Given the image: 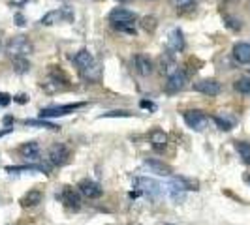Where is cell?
I'll return each mask as SVG.
<instances>
[{
  "label": "cell",
  "mask_w": 250,
  "mask_h": 225,
  "mask_svg": "<svg viewBox=\"0 0 250 225\" xmlns=\"http://www.w3.org/2000/svg\"><path fill=\"white\" fill-rule=\"evenodd\" d=\"M132 62H134V70H136L141 77H149V75L152 74V70H154L152 60H150L147 55H136Z\"/></svg>",
  "instance_id": "12"
},
{
  "label": "cell",
  "mask_w": 250,
  "mask_h": 225,
  "mask_svg": "<svg viewBox=\"0 0 250 225\" xmlns=\"http://www.w3.org/2000/svg\"><path fill=\"white\" fill-rule=\"evenodd\" d=\"M150 147L156 152H164L167 147V135L164 133L162 130H154L150 131Z\"/></svg>",
  "instance_id": "16"
},
{
  "label": "cell",
  "mask_w": 250,
  "mask_h": 225,
  "mask_svg": "<svg viewBox=\"0 0 250 225\" xmlns=\"http://www.w3.org/2000/svg\"><path fill=\"white\" fill-rule=\"evenodd\" d=\"M233 87H235V90H237L239 94L250 96V79L249 77H239L237 81L233 83Z\"/></svg>",
  "instance_id": "26"
},
{
  "label": "cell",
  "mask_w": 250,
  "mask_h": 225,
  "mask_svg": "<svg viewBox=\"0 0 250 225\" xmlns=\"http://www.w3.org/2000/svg\"><path fill=\"white\" fill-rule=\"evenodd\" d=\"M12 103V96L6 92H0V105H10Z\"/></svg>",
  "instance_id": "34"
},
{
  "label": "cell",
  "mask_w": 250,
  "mask_h": 225,
  "mask_svg": "<svg viewBox=\"0 0 250 225\" xmlns=\"http://www.w3.org/2000/svg\"><path fill=\"white\" fill-rule=\"evenodd\" d=\"M113 26L121 32H126V34H136V26L134 25H126V23H113Z\"/></svg>",
  "instance_id": "29"
},
{
  "label": "cell",
  "mask_w": 250,
  "mask_h": 225,
  "mask_svg": "<svg viewBox=\"0 0 250 225\" xmlns=\"http://www.w3.org/2000/svg\"><path fill=\"white\" fill-rule=\"evenodd\" d=\"M167 47L171 51L185 49V38H183V32H181L179 28H173V30L167 34Z\"/></svg>",
  "instance_id": "15"
},
{
  "label": "cell",
  "mask_w": 250,
  "mask_h": 225,
  "mask_svg": "<svg viewBox=\"0 0 250 225\" xmlns=\"http://www.w3.org/2000/svg\"><path fill=\"white\" fill-rule=\"evenodd\" d=\"M19 152H21L23 158L30 160V162H36L38 158H40V145L34 143V141H30V143H25V145L19 149Z\"/></svg>",
  "instance_id": "19"
},
{
  "label": "cell",
  "mask_w": 250,
  "mask_h": 225,
  "mask_svg": "<svg viewBox=\"0 0 250 225\" xmlns=\"http://www.w3.org/2000/svg\"><path fill=\"white\" fill-rule=\"evenodd\" d=\"M233 58L239 64H250V43L239 41L233 45Z\"/></svg>",
  "instance_id": "13"
},
{
  "label": "cell",
  "mask_w": 250,
  "mask_h": 225,
  "mask_svg": "<svg viewBox=\"0 0 250 225\" xmlns=\"http://www.w3.org/2000/svg\"><path fill=\"white\" fill-rule=\"evenodd\" d=\"M70 160V149L62 145V143H57V145H53L49 149V162L51 165H55V167H61L64 163H68Z\"/></svg>",
  "instance_id": "7"
},
{
  "label": "cell",
  "mask_w": 250,
  "mask_h": 225,
  "mask_svg": "<svg viewBox=\"0 0 250 225\" xmlns=\"http://www.w3.org/2000/svg\"><path fill=\"white\" fill-rule=\"evenodd\" d=\"M81 75L87 79V81H100L102 77V68L98 62H92L88 68H85L83 72H81Z\"/></svg>",
  "instance_id": "22"
},
{
  "label": "cell",
  "mask_w": 250,
  "mask_h": 225,
  "mask_svg": "<svg viewBox=\"0 0 250 225\" xmlns=\"http://www.w3.org/2000/svg\"><path fill=\"white\" fill-rule=\"evenodd\" d=\"M34 51L32 41L26 36H13L8 45H6V53L10 58H21V56H28Z\"/></svg>",
  "instance_id": "1"
},
{
  "label": "cell",
  "mask_w": 250,
  "mask_h": 225,
  "mask_svg": "<svg viewBox=\"0 0 250 225\" xmlns=\"http://www.w3.org/2000/svg\"><path fill=\"white\" fill-rule=\"evenodd\" d=\"M57 199H61L66 206H70V208H74V210H77V208L81 206V197H79V193L74 191L70 186L62 188V191L57 195Z\"/></svg>",
  "instance_id": "10"
},
{
  "label": "cell",
  "mask_w": 250,
  "mask_h": 225,
  "mask_svg": "<svg viewBox=\"0 0 250 225\" xmlns=\"http://www.w3.org/2000/svg\"><path fill=\"white\" fill-rule=\"evenodd\" d=\"M13 128H6V130H0V137H4V135H8V133H12Z\"/></svg>",
  "instance_id": "36"
},
{
  "label": "cell",
  "mask_w": 250,
  "mask_h": 225,
  "mask_svg": "<svg viewBox=\"0 0 250 225\" xmlns=\"http://www.w3.org/2000/svg\"><path fill=\"white\" fill-rule=\"evenodd\" d=\"M175 2V6L177 8H192V4H194V0H173Z\"/></svg>",
  "instance_id": "33"
},
{
  "label": "cell",
  "mask_w": 250,
  "mask_h": 225,
  "mask_svg": "<svg viewBox=\"0 0 250 225\" xmlns=\"http://www.w3.org/2000/svg\"><path fill=\"white\" fill-rule=\"evenodd\" d=\"M42 199H43V195H42V191L40 189H30L28 193H25L23 197H21V206H25V208H30V206H36V205H40L42 203Z\"/></svg>",
  "instance_id": "18"
},
{
  "label": "cell",
  "mask_w": 250,
  "mask_h": 225,
  "mask_svg": "<svg viewBox=\"0 0 250 225\" xmlns=\"http://www.w3.org/2000/svg\"><path fill=\"white\" fill-rule=\"evenodd\" d=\"M226 26L231 30H241V21L235 17H226Z\"/></svg>",
  "instance_id": "31"
},
{
  "label": "cell",
  "mask_w": 250,
  "mask_h": 225,
  "mask_svg": "<svg viewBox=\"0 0 250 225\" xmlns=\"http://www.w3.org/2000/svg\"><path fill=\"white\" fill-rule=\"evenodd\" d=\"M85 103H68V105H57V107H45L40 111V118H57V116H66L75 109L83 107Z\"/></svg>",
  "instance_id": "4"
},
{
  "label": "cell",
  "mask_w": 250,
  "mask_h": 225,
  "mask_svg": "<svg viewBox=\"0 0 250 225\" xmlns=\"http://www.w3.org/2000/svg\"><path fill=\"white\" fill-rule=\"evenodd\" d=\"M13 60V70L17 74H26L30 70V62L26 60V56H21V58H12Z\"/></svg>",
  "instance_id": "27"
},
{
  "label": "cell",
  "mask_w": 250,
  "mask_h": 225,
  "mask_svg": "<svg viewBox=\"0 0 250 225\" xmlns=\"http://www.w3.org/2000/svg\"><path fill=\"white\" fill-rule=\"evenodd\" d=\"M139 107L141 109H149V111H156V103H152L149 100H141L139 101Z\"/></svg>",
  "instance_id": "32"
},
{
  "label": "cell",
  "mask_w": 250,
  "mask_h": 225,
  "mask_svg": "<svg viewBox=\"0 0 250 225\" xmlns=\"http://www.w3.org/2000/svg\"><path fill=\"white\" fill-rule=\"evenodd\" d=\"M109 19H111V23H126V25H134L136 23V19H138V15L134 12H130V10H126V8H115L111 13H109Z\"/></svg>",
  "instance_id": "11"
},
{
  "label": "cell",
  "mask_w": 250,
  "mask_h": 225,
  "mask_svg": "<svg viewBox=\"0 0 250 225\" xmlns=\"http://www.w3.org/2000/svg\"><path fill=\"white\" fill-rule=\"evenodd\" d=\"M6 171H8V173H26V171H38V173H45V175H49L51 167H49V165H43V163H40V165H8V167H6Z\"/></svg>",
  "instance_id": "14"
},
{
  "label": "cell",
  "mask_w": 250,
  "mask_h": 225,
  "mask_svg": "<svg viewBox=\"0 0 250 225\" xmlns=\"http://www.w3.org/2000/svg\"><path fill=\"white\" fill-rule=\"evenodd\" d=\"M177 70L175 58L169 55V53H164V56L160 58V72L166 75H171Z\"/></svg>",
  "instance_id": "21"
},
{
  "label": "cell",
  "mask_w": 250,
  "mask_h": 225,
  "mask_svg": "<svg viewBox=\"0 0 250 225\" xmlns=\"http://www.w3.org/2000/svg\"><path fill=\"white\" fill-rule=\"evenodd\" d=\"M187 83H188L187 72H183V70H175L173 74L167 77V83H166V92H169V94H177V92L185 90Z\"/></svg>",
  "instance_id": "5"
},
{
  "label": "cell",
  "mask_w": 250,
  "mask_h": 225,
  "mask_svg": "<svg viewBox=\"0 0 250 225\" xmlns=\"http://www.w3.org/2000/svg\"><path fill=\"white\" fill-rule=\"evenodd\" d=\"M0 47H2V41H0Z\"/></svg>",
  "instance_id": "39"
},
{
  "label": "cell",
  "mask_w": 250,
  "mask_h": 225,
  "mask_svg": "<svg viewBox=\"0 0 250 225\" xmlns=\"http://www.w3.org/2000/svg\"><path fill=\"white\" fill-rule=\"evenodd\" d=\"M132 186L136 188L139 193L147 195L150 199H156V197H160V193H162V186H160L156 180L147 178V176H138V178H134V184H132Z\"/></svg>",
  "instance_id": "2"
},
{
  "label": "cell",
  "mask_w": 250,
  "mask_h": 225,
  "mask_svg": "<svg viewBox=\"0 0 250 225\" xmlns=\"http://www.w3.org/2000/svg\"><path fill=\"white\" fill-rule=\"evenodd\" d=\"M74 62H75V66L79 68V72H83L85 68H88L90 64L96 62V60H94V56H92V55H90V53H88L87 49H81L74 56Z\"/></svg>",
  "instance_id": "20"
},
{
  "label": "cell",
  "mask_w": 250,
  "mask_h": 225,
  "mask_svg": "<svg viewBox=\"0 0 250 225\" xmlns=\"http://www.w3.org/2000/svg\"><path fill=\"white\" fill-rule=\"evenodd\" d=\"M143 165H145V167H149L150 173H154V175H160V176L171 175V167H169V165H166L164 162H158V160H145Z\"/></svg>",
  "instance_id": "17"
},
{
  "label": "cell",
  "mask_w": 250,
  "mask_h": 225,
  "mask_svg": "<svg viewBox=\"0 0 250 225\" xmlns=\"http://www.w3.org/2000/svg\"><path fill=\"white\" fill-rule=\"evenodd\" d=\"M15 19H17V25H19V26H23V25H25V19H23V15H17Z\"/></svg>",
  "instance_id": "37"
},
{
  "label": "cell",
  "mask_w": 250,
  "mask_h": 225,
  "mask_svg": "<svg viewBox=\"0 0 250 225\" xmlns=\"http://www.w3.org/2000/svg\"><path fill=\"white\" fill-rule=\"evenodd\" d=\"M4 124H6V126L13 124V118H12V116H6V118H4Z\"/></svg>",
  "instance_id": "38"
},
{
  "label": "cell",
  "mask_w": 250,
  "mask_h": 225,
  "mask_svg": "<svg viewBox=\"0 0 250 225\" xmlns=\"http://www.w3.org/2000/svg\"><path fill=\"white\" fill-rule=\"evenodd\" d=\"M74 19V13L70 12V10H53V12L45 13L43 17H42V25L45 26H53V25H59V23H68V21H72Z\"/></svg>",
  "instance_id": "6"
},
{
  "label": "cell",
  "mask_w": 250,
  "mask_h": 225,
  "mask_svg": "<svg viewBox=\"0 0 250 225\" xmlns=\"http://www.w3.org/2000/svg\"><path fill=\"white\" fill-rule=\"evenodd\" d=\"M183 118L188 128H192L194 131H203L209 124V116L201 111H187L183 114Z\"/></svg>",
  "instance_id": "3"
},
{
  "label": "cell",
  "mask_w": 250,
  "mask_h": 225,
  "mask_svg": "<svg viewBox=\"0 0 250 225\" xmlns=\"http://www.w3.org/2000/svg\"><path fill=\"white\" fill-rule=\"evenodd\" d=\"M77 188H79V193L85 195L87 199H98L102 193H104V189L100 188V184L94 182V180H88V178L81 180V182L77 184Z\"/></svg>",
  "instance_id": "9"
},
{
  "label": "cell",
  "mask_w": 250,
  "mask_h": 225,
  "mask_svg": "<svg viewBox=\"0 0 250 225\" xmlns=\"http://www.w3.org/2000/svg\"><path fill=\"white\" fill-rule=\"evenodd\" d=\"M194 90L205 96H218L222 92V87L216 79H201L198 83H194Z\"/></svg>",
  "instance_id": "8"
},
{
  "label": "cell",
  "mask_w": 250,
  "mask_h": 225,
  "mask_svg": "<svg viewBox=\"0 0 250 225\" xmlns=\"http://www.w3.org/2000/svg\"><path fill=\"white\" fill-rule=\"evenodd\" d=\"M26 126H32V128H45V130H53V131H59L61 126L47 122V118H40V120H25Z\"/></svg>",
  "instance_id": "24"
},
{
  "label": "cell",
  "mask_w": 250,
  "mask_h": 225,
  "mask_svg": "<svg viewBox=\"0 0 250 225\" xmlns=\"http://www.w3.org/2000/svg\"><path fill=\"white\" fill-rule=\"evenodd\" d=\"M214 124L218 126L220 130H224V131H229L231 128H233V124H235V120L233 118H228V116H222V114H216V116H213Z\"/></svg>",
  "instance_id": "25"
},
{
  "label": "cell",
  "mask_w": 250,
  "mask_h": 225,
  "mask_svg": "<svg viewBox=\"0 0 250 225\" xmlns=\"http://www.w3.org/2000/svg\"><path fill=\"white\" fill-rule=\"evenodd\" d=\"M235 150L239 152V156H241V160L250 165V143L247 141H237L235 143Z\"/></svg>",
  "instance_id": "23"
},
{
  "label": "cell",
  "mask_w": 250,
  "mask_h": 225,
  "mask_svg": "<svg viewBox=\"0 0 250 225\" xmlns=\"http://www.w3.org/2000/svg\"><path fill=\"white\" fill-rule=\"evenodd\" d=\"M117 116H132V112H128V111H109V112H104L100 118H117Z\"/></svg>",
  "instance_id": "30"
},
{
  "label": "cell",
  "mask_w": 250,
  "mask_h": 225,
  "mask_svg": "<svg viewBox=\"0 0 250 225\" xmlns=\"http://www.w3.org/2000/svg\"><path fill=\"white\" fill-rule=\"evenodd\" d=\"M13 101H17V103H26V96L25 94H19V96H15Z\"/></svg>",
  "instance_id": "35"
},
{
  "label": "cell",
  "mask_w": 250,
  "mask_h": 225,
  "mask_svg": "<svg viewBox=\"0 0 250 225\" xmlns=\"http://www.w3.org/2000/svg\"><path fill=\"white\" fill-rule=\"evenodd\" d=\"M156 26H158V21H156V17H152V15H147V17L141 19V28H143L145 32H154Z\"/></svg>",
  "instance_id": "28"
}]
</instances>
